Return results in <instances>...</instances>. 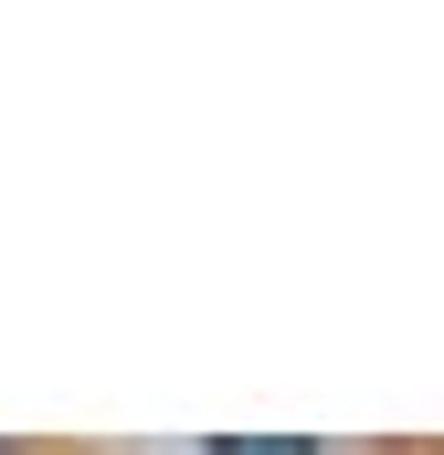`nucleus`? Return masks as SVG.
Segmentation results:
<instances>
[{
    "mask_svg": "<svg viewBox=\"0 0 444 455\" xmlns=\"http://www.w3.org/2000/svg\"><path fill=\"white\" fill-rule=\"evenodd\" d=\"M0 455H11V445H0Z\"/></svg>",
    "mask_w": 444,
    "mask_h": 455,
    "instance_id": "2",
    "label": "nucleus"
},
{
    "mask_svg": "<svg viewBox=\"0 0 444 455\" xmlns=\"http://www.w3.org/2000/svg\"><path fill=\"white\" fill-rule=\"evenodd\" d=\"M212 455H318V445H307V435H265V445H243V435H222Z\"/></svg>",
    "mask_w": 444,
    "mask_h": 455,
    "instance_id": "1",
    "label": "nucleus"
}]
</instances>
